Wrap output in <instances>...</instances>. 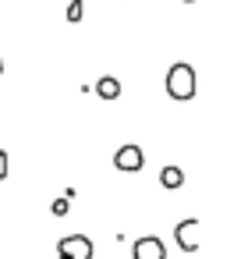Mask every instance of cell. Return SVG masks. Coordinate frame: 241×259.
<instances>
[{"instance_id": "6da1fadb", "label": "cell", "mask_w": 241, "mask_h": 259, "mask_svg": "<svg viewBox=\"0 0 241 259\" xmlns=\"http://www.w3.org/2000/svg\"><path fill=\"white\" fill-rule=\"evenodd\" d=\"M167 93H170V100H191L195 96V68L191 64H174L170 71H167Z\"/></svg>"}, {"instance_id": "7a4b0ae2", "label": "cell", "mask_w": 241, "mask_h": 259, "mask_svg": "<svg viewBox=\"0 0 241 259\" xmlns=\"http://www.w3.org/2000/svg\"><path fill=\"white\" fill-rule=\"evenodd\" d=\"M57 259H92V241L85 234H71L57 241Z\"/></svg>"}, {"instance_id": "3957f363", "label": "cell", "mask_w": 241, "mask_h": 259, "mask_svg": "<svg viewBox=\"0 0 241 259\" xmlns=\"http://www.w3.org/2000/svg\"><path fill=\"white\" fill-rule=\"evenodd\" d=\"M142 163H146V156H142V149H138V146H121V149L114 153V167H117V170H124V174L142 170Z\"/></svg>"}, {"instance_id": "277c9868", "label": "cell", "mask_w": 241, "mask_h": 259, "mask_svg": "<svg viewBox=\"0 0 241 259\" xmlns=\"http://www.w3.org/2000/svg\"><path fill=\"white\" fill-rule=\"evenodd\" d=\"M174 238L184 252H199V220H181L174 227Z\"/></svg>"}, {"instance_id": "5b68a950", "label": "cell", "mask_w": 241, "mask_h": 259, "mask_svg": "<svg viewBox=\"0 0 241 259\" xmlns=\"http://www.w3.org/2000/svg\"><path fill=\"white\" fill-rule=\"evenodd\" d=\"M131 255L135 259H167V248H163V241L160 238H138L135 245H131Z\"/></svg>"}, {"instance_id": "8992f818", "label": "cell", "mask_w": 241, "mask_h": 259, "mask_svg": "<svg viewBox=\"0 0 241 259\" xmlns=\"http://www.w3.org/2000/svg\"><path fill=\"white\" fill-rule=\"evenodd\" d=\"M96 93H100V100H117V96H121V82H117L114 75H103V78L96 82Z\"/></svg>"}, {"instance_id": "52a82bcc", "label": "cell", "mask_w": 241, "mask_h": 259, "mask_svg": "<svg viewBox=\"0 0 241 259\" xmlns=\"http://www.w3.org/2000/svg\"><path fill=\"white\" fill-rule=\"evenodd\" d=\"M160 185L170 188V192L181 188V185H184V170H181V167H163V170H160Z\"/></svg>"}, {"instance_id": "ba28073f", "label": "cell", "mask_w": 241, "mask_h": 259, "mask_svg": "<svg viewBox=\"0 0 241 259\" xmlns=\"http://www.w3.org/2000/svg\"><path fill=\"white\" fill-rule=\"evenodd\" d=\"M82 8H85V0H71V4H68V22H71V25L82 22Z\"/></svg>"}, {"instance_id": "9c48e42d", "label": "cell", "mask_w": 241, "mask_h": 259, "mask_svg": "<svg viewBox=\"0 0 241 259\" xmlns=\"http://www.w3.org/2000/svg\"><path fill=\"white\" fill-rule=\"evenodd\" d=\"M8 174H11V156H8V149H0V181Z\"/></svg>"}, {"instance_id": "30bf717a", "label": "cell", "mask_w": 241, "mask_h": 259, "mask_svg": "<svg viewBox=\"0 0 241 259\" xmlns=\"http://www.w3.org/2000/svg\"><path fill=\"white\" fill-rule=\"evenodd\" d=\"M68 206H71V199H68V195H61L50 209H54V217H64V213H68Z\"/></svg>"}, {"instance_id": "8fae6325", "label": "cell", "mask_w": 241, "mask_h": 259, "mask_svg": "<svg viewBox=\"0 0 241 259\" xmlns=\"http://www.w3.org/2000/svg\"><path fill=\"white\" fill-rule=\"evenodd\" d=\"M0 71H4V61H0Z\"/></svg>"}, {"instance_id": "7c38bea8", "label": "cell", "mask_w": 241, "mask_h": 259, "mask_svg": "<svg viewBox=\"0 0 241 259\" xmlns=\"http://www.w3.org/2000/svg\"><path fill=\"white\" fill-rule=\"evenodd\" d=\"M184 4H191V0H184Z\"/></svg>"}]
</instances>
